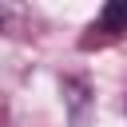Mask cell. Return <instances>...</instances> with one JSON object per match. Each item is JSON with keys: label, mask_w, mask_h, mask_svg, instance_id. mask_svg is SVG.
I'll return each instance as SVG.
<instances>
[{"label": "cell", "mask_w": 127, "mask_h": 127, "mask_svg": "<svg viewBox=\"0 0 127 127\" xmlns=\"http://www.w3.org/2000/svg\"><path fill=\"white\" fill-rule=\"evenodd\" d=\"M99 32H127V0H111L99 12Z\"/></svg>", "instance_id": "cell-1"}]
</instances>
